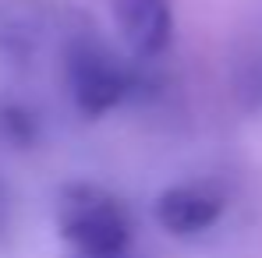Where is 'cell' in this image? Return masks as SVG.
I'll return each instance as SVG.
<instances>
[{"mask_svg": "<svg viewBox=\"0 0 262 258\" xmlns=\"http://www.w3.org/2000/svg\"><path fill=\"white\" fill-rule=\"evenodd\" d=\"M57 233L68 251L85 255H124L131 241L128 205L99 184H64L57 191Z\"/></svg>", "mask_w": 262, "mask_h": 258, "instance_id": "cell-1", "label": "cell"}, {"mask_svg": "<svg viewBox=\"0 0 262 258\" xmlns=\"http://www.w3.org/2000/svg\"><path fill=\"white\" fill-rule=\"evenodd\" d=\"M64 78L85 117H103L128 96V71L96 39H75L64 53Z\"/></svg>", "mask_w": 262, "mask_h": 258, "instance_id": "cell-2", "label": "cell"}, {"mask_svg": "<svg viewBox=\"0 0 262 258\" xmlns=\"http://www.w3.org/2000/svg\"><path fill=\"white\" fill-rule=\"evenodd\" d=\"M227 209L223 191H216L213 184H174L167 191H160L152 216L156 223L174 233V237H195L202 230H209Z\"/></svg>", "mask_w": 262, "mask_h": 258, "instance_id": "cell-3", "label": "cell"}, {"mask_svg": "<svg viewBox=\"0 0 262 258\" xmlns=\"http://www.w3.org/2000/svg\"><path fill=\"white\" fill-rule=\"evenodd\" d=\"M110 11L131 57L152 60L170 46L174 36L170 0H110Z\"/></svg>", "mask_w": 262, "mask_h": 258, "instance_id": "cell-4", "label": "cell"}, {"mask_svg": "<svg viewBox=\"0 0 262 258\" xmlns=\"http://www.w3.org/2000/svg\"><path fill=\"white\" fill-rule=\"evenodd\" d=\"M36 138V117L14 103L0 106V142L7 145H29Z\"/></svg>", "mask_w": 262, "mask_h": 258, "instance_id": "cell-5", "label": "cell"}, {"mask_svg": "<svg viewBox=\"0 0 262 258\" xmlns=\"http://www.w3.org/2000/svg\"><path fill=\"white\" fill-rule=\"evenodd\" d=\"M237 96L248 110H262V57L248 60L237 71Z\"/></svg>", "mask_w": 262, "mask_h": 258, "instance_id": "cell-6", "label": "cell"}, {"mask_svg": "<svg viewBox=\"0 0 262 258\" xmlns=\"http://www.w3.org/2000/svg\"><path fill=\"white\" fill-rule=\"evenodd\" d=\"M64 258H124V255H85V251H68Z\"/></svg>", "mask_w": 262, "mask_h": 258, "instance_id": "cell-7", "label": "cell"}]
</instances>
